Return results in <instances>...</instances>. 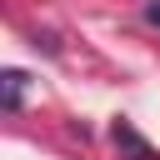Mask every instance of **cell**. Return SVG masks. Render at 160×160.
<instances>
[{
  "label": "cell",
  "instance_id": "cell-1",
  "mask_svg": "<svg viewBox=\"0 0 160 160\" xmlns=\"http://www.w3.org/2000/svg\"><path fill=\"white\" fill-rule=\"evenodd\" d=\"M0 90H5V110H20L25 105V70H5Z\"/></svg>",
  "mask_w": 160,
  "mask_h": 160
},
{
  "label": "cell",
  "instance_id": "cell-2",
  "mask_svg": "<svg viewBox=\"0 0 160 160\" xmlns=\"http://www.w3.org/2000/svg\"><path fill=\"white\" fill-rule=\"evenodd\" d=\"M145 20H150V25H160V0H150V5H145Z\"/></svg>",
  "mask_w": 160,
  "mask_h": 160
}]
</instances>
